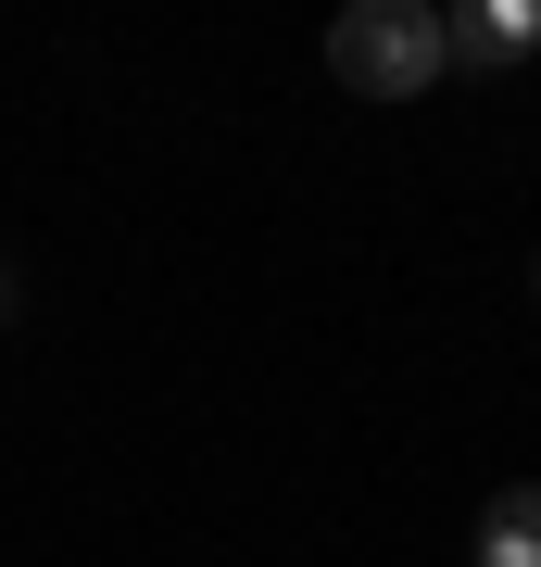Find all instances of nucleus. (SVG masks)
I'll use <instances>...</instances> for the list:
<instances>
[{
    "mask_svg": "<svg viewBox=\"0 0 541 567\" xmlns=\"http://www.w3.org/2000/svg\"><path fill=\"white\" fill-rule=\"evenodd\" d=\"M0 316H13V278H0Z\"/></svg>",
    "mask_w": 541,
    "mask_h": 567,
    "instance_id": "obj_4",
    "label": "nucleus"
},
{
    "mask_svg": "<svg viewBox=\"0 0 541 567\" xmlns=\"http://www.w3.org/2000/svg\"><path fill=\"white\" fill-rule=\"evenodd\" d=\"M541 51V0H466L441 13V63H529Z\"/></svg>",
    "mask_w": 541,
    "mask_h": 567,
    "instance_id": "obj_2",
    "label": "nucleus"
},
{
    "mask_svg": "<svg viewBox=\"0 0 541 567\" xmlns=\"http://www.w3.org/2000/svg\"><path fill=\"white\" fill-rule=\"evenodd\" d=\"M327 76H341L353 102H416V89L441 76V13H428V0H353V13L327 25Z\"/></svg>",
    "mask_w": 541,
    "mask_h": 567,
    "instance_id": "obj_1",
    "label": "nucleus"
},
{
    "mask_svg": "<svg viewBox=\"0 0 541 567\" xmlns=\"http://www.w3.org/2000/svg\"><path fill=\"white\" fill-rule=\"evenodd\" d=\"M479 567H541V480L491 492V517H479Z\"/></svg>",
    "mask_w": 541,
    "mask_h": 567,
    "instance_id": "obj_3",
    "label": "nucleus"
}]
</instances>
